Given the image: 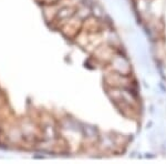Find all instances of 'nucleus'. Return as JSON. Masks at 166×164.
Masks as SVG:
<instances>
[{"label":"nucleus","mask_w":166,"mask_h":164,"mask_svg":"<svg viewBox=\"0 0 166 164\" xmlns=\"http://www.w3.org/2000/svg\"><path fill=\"white\" fill-rule=\"evenodd\" d=\"M103 81L105 88H119V89H133L135 83L131 74L126 76L112 70H109L104 74Z\"/></svg>","instance_id":"nucleus-1"},{"label":"nucleus","mask_w":166,"mask_h":164,"mask_svg":"<svg viewBox=\"0 0 166 164\" xmlns=\"http://www.w3.org/2000/svg\"><path fill=\"white\" fill-rule=\"evenodd\" d=\"M117 51H116L115 47L107 42H103L92 52V58L97 63L109 65V63L112 61Z\"/></svg>","instance_id":"nucleus-2"},{"label":"nucleus","mask_w":166,"mask_h":164,"mask_svg":"<svg viewBox=\"0 0 166 164\" xmlns=\"http://www.w3.org/2000/svg\"><path fill=\"white\" fill-rule=\"evenodd\" d=\"M83 20L79 16L74 14L73 17L68 19L64 23H62V26L59 28V31L67 38V39H74L78 36L81 28H82Z\"/></svg>","instance_id":"nucleus-3"},{"label":"nucleus","mask_w":166,"mask_h":164,"mask_svg":"<svg viewBox=\"0 0 166 164\" xmlns=\"http://www.w3.org/2000/svg\"><path fill=\"white\" fill-rule=\"evenodd\" d=\"M82 30L87 32H90V33H95V32H100L103 31V23L97 17H94V16H89L87 18L83 20L82 22Z\"/></svg>","instance_id":"nucleus-4"},{"label":"nucleus","mask_w":166,"mask_h":164,"mask_svg":"<svg viewBox=\"0 0 166 164\" xmlns=\"http://www.w3.org/2000/svg\"><path fill=\"white\" fill-rule=\"evenodd\" d=\"M60 9L58 4H50V5H42V14L43 18L48 23H52L57 17V14Z\"/></svg>","instance_id":"nucleus-5"},{"label":"nucleus","mask_w":166,"mask_h":164,"mask_svg":"<svg viewBox=\"0 0 166 164\" xmlns=\"http://www.w3.org/2000/svg\"><path fill=\"white\" fill-rule=\"evenodd\" d=\"M40 5H50V4H55L58 0H37Z\"/></svg>","instance_id":"nucleus-6"}]
</instances>
